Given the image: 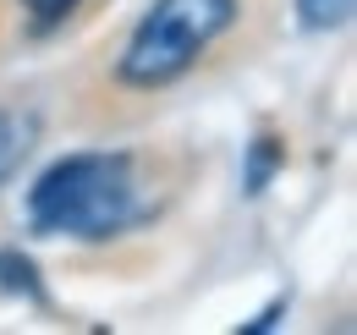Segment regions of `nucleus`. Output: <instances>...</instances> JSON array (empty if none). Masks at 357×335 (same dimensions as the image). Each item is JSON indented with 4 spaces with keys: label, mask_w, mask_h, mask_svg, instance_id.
<instances>
[{
    "label": "nucleus",
    "mask_w": 357,
    "mask_h": 335,
    "mask_svg": "<svg viewBox=\"0 0 357 335\" xmlns=\"http://www.w3.org/2000/svg\"><path fill=\"white\" fill-rule=\"evenodd\" d=\"M28 231L110 242L137 220V165L127 149H77L39 170L28 187Z\"/></svg>",
    "instance_id": "f257e3e1"
},
{
    "label": "nucleus",
    "mask_w": 357,
    "mask_h": 335,
    "mask_svg": "<svg viewBox=\"0 0 357 335\" xmlns=\"http://www.w3.org/2000/svg\"><path fill=\"white\" fill-rule=\"evenodd\" d=\"M236 0H154L127 34L116 77L127 88H171L236 22Z\"/></svg>",
    "instance_id": "f03ea898"
},
{
    "label": "nucleus",
    "mask_w": 357,
    "mask_h": 335,
    "mask_svg": "<svg viewBox=\"0 0 357 335\" xmlns=\"http://www.w3.org/2000/svg\"><path fill=\"white\" fill-rule=\"evenodd\" d=\"M39 143V116L22 105H0V187H11V176Z\"/></svg>",
    "instance_id": "7ed1b4c3"
},
{
    "label": "nucleus",
    "mask_w": 357,
    "mask_h": 335,
    "mask_svg": "<svg viewBox=\"0 0 357 335\" xmlns=\"http://www.w3.org/2000/svg\"><path fill=\"white\" fill-rule=\"evenodd\" d=\"M0 292L22 297V302H33V308H50L45 275H39V264H33L22 248H0Z\"/></svg>",
    "instance_id": "20e7f679"
},
{
    "label": "nucleus",
    "mask_w": 357,
    "mask_h": 335,
    "mask_svg": "<svg viewBox=\"0 0 357 335\" xmlns=\"http://www.w3.org/2000/svg\"><path fill=\"white\" fill-rule=\"evenodd\" d=\"M280 165H286V143H280L275 132H259V137L248 143V154H242V193L259 198L269 181L280 176Z\"/></svg>",
    "instance_id": "39448f33"
},
{
    "label": "nucleus",
    "mask_w": 357,
    "mask_h": 335,
    "mask_svg": "<svg viewBox=\"0 0 357 335\" xmlns=\"http://www.w3.org/2000/svg\"><path fill=\"white\" fill-rule=\"evenodd\" d=\"M357 11V0H297V28L303 34H335L347 28Z\"/></svg>",
    "instance_id": "423d86ee"
},
{
    "label": "nucleus",
    "mask_w": 357,
    "mask_h": 335,
    "mask_svg": "<svg viewBox=\"0 0 357 335\" xmlns=\"http://www.w3.org/2000/svg\"><path fill=\"white\" fill-rule=\"evenodd\" d=\"M28 6V22H33V34H50V28H61L83 0H22Z\"/></svg>",
    "instance_id": "0eeeda50"
},
{
    "label": "nucleus",
    "mask_w": 357,
    "mask_h": 335,
    "mask_svg": "<svg viewBox=\"0 0 357 335\" xmlns=\"http://www.w3.org/2000/svg\"><path fill=\"white\" fill-rule=\"evenodd\" d=\"M286 308H291V297L280 292L275 302H264V308H259V313H253V319H248V325H242L236 335H264V330H275V325L286 319Z\"/></svg>",
    "instance_id": "6e6552de"
}]
</instances>
